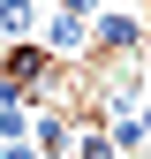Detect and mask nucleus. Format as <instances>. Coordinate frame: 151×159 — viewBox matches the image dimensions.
Here are the masks:
<instances>
[{"instance_id":"20e7f679","label":"nucleus","mask_w":151,"mask_h":159,"mask_svg":"<svg viewBox=\"0 0 151 159\" xmlns=\"http://www.w3.org/2000/svg\"><path fill=\"white\" fill-rule=\"evenodd\" d=\"M53 8H61V15H83V23H98V8H106V0H53Z\"/></svg>"},{"instance_id":"f03ea898","label":"nucleus","mask_w":151,"mask_h":159,"mask_svg":"<svg viewBox=\"0 0 151 159\" xmlns=\"http://www.w3.org/2000/svg\"><path fill=\"white\" fill-rule=\"evenodd\" d=\"M38 23H45V15H38L30 0H0V38H38Z\"/></svg>"},{"instance_id":"f257e3e1","label":"nucleus","mask_w":151,"mask_h":159,"mask_svg":"<svg viewBox=\"0 0 151 159\" xmlns=\"http://www.w3.org/2000/svg\"><path fill=\"white\" fill-rule=\"evenodd\" d=\"M38 46H45L53 61H91V23H83V15H61V8H53L45 23H38Z\"/></svg>"},{"instance_id":"39448f33","label":"nucleus","mask_w":151,"mask_h":159,"mask_svg":"<svg viewBox=\"0 0 151 159\" xmlns=\"http://www.w3.org/2000/svg\"><path fill=\"white\" fill-rule=\"evenodd\" d=\"M0 159H38V144L30 136H0Z\"/></svg>"},{"instance_id":"0eeeda50","label":"nucleus","mask_w":151,"mask_h":159,"mask_svg":"<svg viewBox=\"0 0 151 159\" xmlns=\"http://www.w3.org/2000/svg\"><path fill=\"white\" fill-rule=\"evenodd\" d=\"M30 8H38V0H30Z\"/></svg>"},{"instance_id":"7ed1b4c3","label":"nucleus","mask_w":151,"mask_h":159,"mask_svg":"<svg viewBox=\"0 0 151 159\" xmlns=\"http://www.w3.org/2000/svg\"><path fill=\"white\" fill-rule=\"evenodd\" d=\"M30 121H38V106H0V136H30Z\"/></svg>"},{"instance_id":"423d86ee","label":"nucleus","mask_w":151,"mask_h":159,"mask_svg":"<svg viewBox=\"0 0 151 159\" xmlns=\"http://www.w3.org/2000/svg\"><path fill=\"white\" fill-rule=\"evenodd\" d=\"M136 121H144V152H151V98H144V106H136Z\"/></svg>"}]
</instances>
